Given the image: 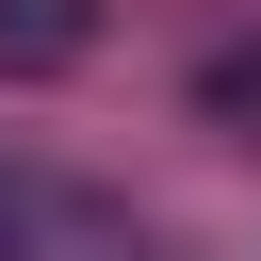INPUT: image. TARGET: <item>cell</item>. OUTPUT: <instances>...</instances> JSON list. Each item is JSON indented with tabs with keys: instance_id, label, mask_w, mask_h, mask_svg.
<instances>
[{
	"instance_id": "6da1fadb",
	"label": "cell",
	"mask_w": 261,
	"mask_h": 261,
	"mask_svg": "<svg viewBox=\"0 0 261 261\" xmlns=\"http://www.w3.org/2000/svg\"><path fill=\"white\" fill-rule=\"evenodd\" d=\"M0 261H163L130 212H98L82 179H49V163H0Z\"/></svg>"
},
{
	"instance_id": "7a4b0ae2",
	"label": "cell",
	"mask_w": 261,
	"mask_h": 261,
	"mask_svg": "<svg viewBox=\"0 0 261 261\" xmlns=\"http://www.w3.org/2000/svg\"><path fill=\"white\" fill-rule=\"evenodd\" d=\"M98 0H0V65H82Z\"/></svg>"
},
{
	"instance_id": "3957f363",
	"label": "cell",
	"mask_w": 261,
	"mask_h": 261,
	"mask_svg": "<svg viewBox=\"0 0 261 261\" xmlns=\"http://www.w3.org/2000/svg\"><path fill=\"white\" fill-rule=\"evenodd\" d=\"M245 98H261V49H228V65H212V114H245Z\"/></svg>"
}]
</instances>
